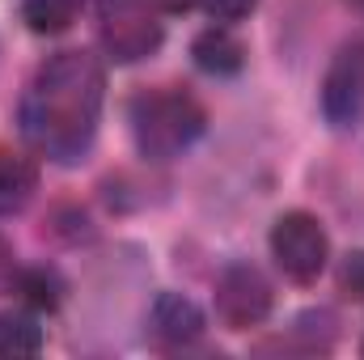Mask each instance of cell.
<instances>
[{
  "mask_svg": "<svg viewBox=\"0 0 364 360\" xmlns=\"http://www.w3.org/2000/svg\"><path fill=\"white\" fill-rule=\"evenodd\" d=\"M102 102H106V73L97 55L60 51L34 73L21 97V132L43 157L60 166H77L85 162L97 136Z\"/></svg>",
  "mask_w": 364,
  "mask_h": 360,
  "instance_id": "cell-1",
  "label": "cell"
},
{
  "mask_svg": "<svg viewBox=\"0 0 364 360\" xmlns=\"http://www.w3.org/2000/svg\"><path fill=\"white\" fill-rule=\"evenodd\" d=\"M203 127H208L203 106L178 85L149 90L132 102V136L149 162H170L186 153L203 136Z\"/></svg>",
  "mask_w": 364,
  "mask_h": 360,
  "instance_id": "cell-2",
  "label": "cell"
},
{
  "mask_svg": "<svg viewBox=\"0 0 364 360\" xmlns=\"http://www.w3.org/2000/svg\"><path fill=\"white\" fill-rule=\"evenodd\" d=\"M97 34H102V47L114 64H136L161 47L166 26L149 0H102Z\"/></svg>",
  "mask_w": 364,
  "mask_h": 360,
  "instance_id": "cell-3",
  "label": "cell"
},
{
  "mask_svg": "<svg viewBox=\"0 0 364 360\" xmlns=\"http://www.w3.org/2000/svg\"><path fill=\"white\" fill-rule=\"evenodd\" d=\"M272 259L288 280L314 284L331 259V238H326L322 221L309 212H284L272 225Z\"/></svg>",
  "mask_w": 364,
  "mask_h": 360,
  "instance_id": "cell-4",
  "label": "cell"
},
{
  "mask_svg": "<svg viewBox=\"0 0 364 360\" xmlns=\"http://www.w3.org/2000/svg\"><path fill=\"white\" fill-rule=\"evenodd\" d=\"M272 284L267 275L250 263H229L216 275V318L229 331H250L263 327L272 314Z\"/></svg>",
  "mask_w": 364,
  "mask_h": 360,
  "instance_id": "cell-5",
  "label": "cell"
},
{
  "mask_svg": "<svg viewBox=\"0 0 364 360\" xmlns=\"http://www.w3.org/2000/svg\"><path fill=\"white\" fill-rule=\"evenodd\" d=\"M322 115L331 127L348 132L364 115V38H348L322 81Z\"/></svg>",
  "mask_w": 364,
  "mask_h": 360,
  "instance_id": "cell-6",
  "label": "cell"
},
{
  "mask_svg": "<svg viewBox=\"0 0 364 360\" xmlns=\"http://www.w3.org/2000/svg\"><path fill=\"white\" fill-rule=\"evenodd\" d=\"M149 322H153V335L166 344H195L203 335V309L182 292H161L153 301Z\"/></svg>",
  "mask_w": 364,
  "mask_h": 360,
  "instance_id": "cell-7",
  "label": "cell"
},
{
  "mask_svg": "<svg viewBox=\"0 0 364 360\" xmlns=\"http://www.w3.org/2000/svg\"><path fill=\"white\" fill-rule=\"evenodd\" d=\"M191 55H195V64H199L208 77H233V73H242V64H246V43H242L229 26H212V30H203V34L195 38Z\"/></svg>",
  "mask_w": 364,
  "mask_h": 360,
  "instance_id": "cell-8",
  "label": "cell"
},
{
  "mask_svg": "<svg viewBox=\"0 0 364 360\" xmlns=\"http://www.w3.org/2000/svg\"><path fill=\"white\" fill-rule=\"evenodd\" d=\"M38 191V166L21 153H4L0 149V216L21 212Z\"/></svg>",
  "mask_w": 364,
  "mask_h": 360,
  "instance_id": "cell-9",
  "label": "cell"
},
{
  "mask_svg": "<svg viewBox=\"0 0 364 360\" xmlns=\"http://www.w3.org/2000/svg\"><path fill=\"white\" fill-rule=\"evenodd\" d=\"M43 352V327L26 309L0 314V356H34Z\"/></svg>",
  "mask_w": 364,
  "mask_h": 360,
  "instance_id": "cell-10",
  "label": "cell"
},
{
  "mask_svg": "<svg viewBox=\"0 0 364 360\" xmlns=\"http://www.w3.org/2000/svg\"><path fill=\"white\" fill-rule=\"evenodd\" d=\"M85 0H21V21L34 34H64L81 17Z\"/></svg>",
  "mask_w": 364,
  "mask_h": 360,
  "instance_id": "cell-11",
  "label": "cell"
},
{
  "mask_svg": "<svg viewBox=\"0 0 364 360\" xmlns=\"http://www.w3.org/2000/svg\"><path fill=\"white\" fill-rule=\"evenodd\" d=\"M21 292L38 309H55L60 305V280H55V271H26L21 275Z\"/></svg>",
  "mask_w": 364,
  "mask_h": 360,
  "instance_id": "cell-12",
  "label": "cell"
},
{
  "mask_svg": "<svg viewBox=\"0 0 364 360\" xmlns=\"http://www.w3.org/2000/svg\"><path fill=\"white\" fill-rule=\"evenodd\" d=\"M339 284H343V292H348V297L364 301V250L348 255V263H343V271H339Z\"/></svg>",
  "mask_w": 364,
  "mask_h": 360,
  "instance_id": "cell-13",
  "label": "cell"
},
{
  "mask_svg": "<svg viewBox=\"0 0 364 360\" xmlns=\"http://www.w3.org/2000/svg\"><path fill=\"white\" fill-rule=\"evenodd\" d=\"M199 4H203V13L216 17V21H237V17H246L259 0H199Z\"/></svg>",
  "mask_w": 364,
  "mask_h": 360,
  "instance_id": "cell-14",
  "label": "cell"
},
{
  "mask_svg": "<svg viewBox=\"0 0 364 360\" xmlns=\"http://www.w3.org/2000/svg\"><path fill=\"white\" fill-rule=\"evenodd\" d=\"M13 280V259H9V246L0 242V284H9Z\"/></svg>",
  "mask_w": 364,
  "mask_h": 360,
  "instance_id": "cell-15",
  "label": "cell"
},
{
  "mask_svg": "<svg viewBox=\"0 0 364 360\" xmlns=\"http://www.w3.org/2000/svg\"><path fill=\"white\" fill-rule=\"evenodd\" d=\"M348 4H352V9H356V13H364V0H348Z\"/></svg>",
  "mask_w": 364,
  "mask_h": 360,
  "instance_id": "cell-16",
  "label": "cell"
}]
</instances>
